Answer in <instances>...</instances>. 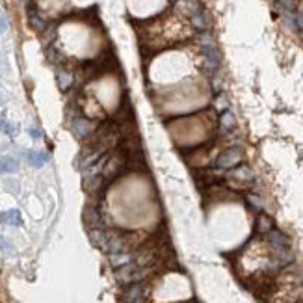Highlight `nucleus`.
I'll return each instance as SVG.
<instances>
[{
	"instance_id": "obj_1",
	"label": "nucleus",
	"mask_w": 303,
	"mask_h": 303,
	"mask_svg": "<svg viewBox=\"0 0 303 303\" xmlns=\"http://www.w3.org/2000/svg\"><path fill=\"white\" fill-rule=\"evenodd\" d=\"M201 54H203V61H205V67L210 75H218V71L221 67V54L218 50V47L214 43V39L203 32V45H201Z\"/></svg>"
},
{
	"instance_id": "obj_2",
	"label": "nucleus",
	"mask_w": 303,
	"mask_h": 303,
	"mask_svg": "<svg viewBox=\"0 0 303 303\" xmlns=\"http://www.w3.org/2000/svg\"><path fill=\"white\" fill-rule=\"evenodd\" d=\"M69 119H71V132H73V136H75L76 140H80V142H86V140L97 130V125L91 121L90 117H86V115L80 114V112L71 114L69 115Z\"/></svg>"
},
{
	"instance_id": "obj_3",
	"label": "nucleus",
	"mask_w": 303,
	"mask_h": 303,
	"mask_svg": "<svg viewBox=\"0 0 303 303\" xmlns=\"http://www.w3.org/2000/svg\"><path fill=\"white\" fill-rule=\"evenodd\" d=\"M145 275V270L140 268V266L132 260L129 264L121 266V268H115V279L119 281L121 285H132V283H138L142 281Z\"/></svg>"
},
{
	"instance_id": "obj_4",
	"label": "nucleus",
	"mask_w": 303,
	"mask_h": 303,
	"mask_svg": "<svg viewBox=\"0 0 303 303\" xmlns=\"http://www.w3.org/2000/svg\"><path fill=\"white\" fill-rule=\"evenodd\" d=\"M240 160H242V149H238V147H229V149H225V151L216 158V167H218L220 171L233 169V167H236L240 164Z\"/></svg>"
},
{
	"instance_id": "obj_5",
	"label": "nucleus",
	"mask_w": 303,
	"mask_h": 303,
	"mask_svg": "<svg viewBox=\"0 0 303 303\" xmlns=\"http://www.w3.org/2000/svg\"><path fill=\"white\" fill-rule=\"evenodd\" d=\"M144 285L142 283H132V285H127V288L123 290L121 294V302L123 303H136L144 300Z\"/></svg>"
},
{
	"instance_id": "obj_6",
	"label": "nucleus",
	"mask_w": 303,
	"mask_h": 303,
	"mask_svg": "<svg viewBox=\"0 0 303 303\" xmlns=\"http://www.w3.org/2000/svg\"><path fill=\"white\" fill-rule=\"evenodd\" d=\"M190 23H192V26H194L197 32H201V34H203V32H208L210 21H208V15H206V11L203 9V6L190 15Z\"/></svg>"
},
{
	"instance_id": "obj_7",
	"label": "nucleus",
	"mask_w": 303,
	"mask_h": 303,
	"mask_svg": "<svg viewBox=\"0 0 303 303\" xmlns=\"http://www.w3.org/2000/svg\"><path fill=\"white\" fill-rule=\"evenodd\" d=\"M229 179L240 182V184H250V182H253L255 175H253V171H251L248 166H236V167H233V171L229 173Z\"/></svg>"
},
{
	"instance_id": "obj_8",
	"label": "nucleus",
	"mask_w": 303,
	"mask_h": 303,
	"mask_svg": "<svg viewBox=\"0 0 303 303\" xmlns=\"http://www.w3.org/2000/svg\"><path fill=\"white\" fill-rule=\"evenodd\" d=\"M84 221L88 223V227L93 229V227H104V223H102V218H101V212H99L97 206H88L86 210H84Z\"/></svg>"
},
{
	"instance_id": "obj_9",
	"label": "nucleus",
	"mask_w": 303,
	"mask_h": 303,
	"mask_svg": "<svg viewBox=\"0 0 303 303\" xmlns=\"http://www.w3.org/2000/svg\"><path fill=\"white\" fill-rule=\"evenodd\" d=\"M220 129L221 132H225V134H231V132H235L236 129V117L235 114L231 112V110H223L220 115Z\"/></svg>"
},
{
	"instance_id": "obj_10",
	"label": "nucleus",
	"mask_w": 303,
	"mask_h": 303,
	"mask_svg": "<svg viewBox=\"0 0 303 303\" xmlns=\"http://www.w3.org/2000/svg\"><path fill=\"white\" fill-rule=\"evenodd\" d=\"M90 238H91V244H93V246L104 250V248H106V242H108V231L104 227H93V229H90Z\"/></svg>"
},
{
	"instance_id": "obj_11",
	"label": "nucleus",
	"mask_w": 303,
	"mask_h": 303,
	"mask_svg": "<svg viewBox=\"0 0 303 303\" xmlns=\"http://www.w3.org/2000/svg\"><path fill=\"white\" fill-rule=\"evenodd\" d=\"M0 223H4V225H11V227H19V225L23 223V220H21V212L15 210V208L2 212L0 214Z\"/></svg>"
},
{
	"instance_id": "obj_12",
	"label": "nucleus",
	"mask_w": 303,
	"mask_h": 303,
	"mask_svg": "<svg viewBox=\"0 0 303 303\" xmlns=\"http://www.w3.org/2000/svg\"><path fill=\"white\" fill-rule=\"evenodd\" d=\"M273 229V221L270 216H266V214H260L257 218V223H255V233L260 236H266L270 231Z\"/></svg>"
},
{
	"instance_id": "obj_13",
	"label": "nucleus",
	"mask_w": 303,
	"mask_h": 303,
	"mask_svg": "<svg viewBox=\"0 0 303 303\" xmlns=\"http://www.w3.org/2000/svg\"><path fill=\"white\" fill-rule=\"evenodd\" d=\"M134 260V255L129 253V251H121V253H112L110 255V264L112 268H121V266L129 264Z\"/></svg>"
},
{
	"instance_id": "obj_14",
	"label": "nucleus",
	"mask_w": 303,
	"mask_h": 303,
	"mask_svg": "<svg viewBox=\"0 0 303 303\" xmlns=\"http://www.w3.org/2000/svg\"><path fill=\"white\" fill-rule=\"evenodd\" d=\"M26 160L32 167H43L49 162V154L41 151H28L26 152Z\"/></svg>"
},
{
	"instance_id": "obj_15",
	"label": "nucleus",
	"mask_w": 303,
	"mask_h": 303,
	"mask_svg": "<svg viewBox=\"0 0 303 303\" xmlns=\"http://www.w3.org/2000/svg\"><path fill=\"white\" fill-rule=\"evenodd\" d=\"M56 78H58V84H60V90L63 91H67L71 88V84H73V73L69 69L60 67L56 71Z\"/></svg>"
},
{
	"instance_id": "obj_16",
	"label": "nucleus",
	"mask_w": 303,
	"mask_h": 303,
	"mask_svg": "<svg viewBox=\"0 0 303 303\" xmlns=\"http://www.w3.org/2000/svg\"><path fill=\"white\" fill-rule=\"evenodd\" d=\"M19 169V162L13 156H0V175L2 173H15Z\"/></svg>"
},
{
	"instance_id": "obj_17",
	"label": "nucleus",
	"mask_w": 303,
	"mask_h": 303,
	"mask_svg": "<svg viewBox=\"0 0 303 303\" xmlns=\"http://www.w3.org/2000/svg\"><path fill=\"white\" fill-rule=\"evenodd\" d=\"M28 19H30V24H32V28H34V30H38V32L45 30V26H47L45 19L39 15V13L34 8L28 9Z\"/></svg>"
},
{
	"instance_id": "obj_18",
	"label": "nucleus",
	"mask_w": 303,
	"mask_h": 303,
	"mask_svg": "<svg viewBox=\"0 0 303 303\" xmlns=\"http://www.w3.org/2000/svg\"><path fill=\"white\" fill-rule=\"evenodd\" d=\"M0 130H2V132H4L6 136H9V138L17 136V132H19V129H17L15 123L8 121L4 115H0Z\"/></svg>"
},
{
	"instance_id": "obj_19",
	"label": "nucleus",
	"mask_w": 303,
	"mask_h": 303,
	"mask_svg": "<svg viewBox=\"0 0 303 303\" xmlns=\"http://www.w3.org/2000/svg\"><path fill=\"white\" fill-rule=\"evenodd\" d=\"M246 201L250 203V206L253 210H258V212L264 210V201H262L258 196H255V194H248V196H246Z\"/></svg>"
},
{
	"instance_id": "obj_20",
	"label": "nucleus",
	"mask_w": 303,
	"mask_h": 303,
	"mask_svg": "<svg viewBox=\"0 0 303 303\" xmlns=\"http://www.w3.org/2000/svg\"><path fill=\"white\" fill-rule=\"evenodd\" d=\"M4 186H6V190L8 192H11V194H19V181H15V179H6L4 181Z\"/></svg>"
},
{
	"instance_id": "obj_21",
	"label": "nucleus",
	"mask_w": 303,
	"mask_h": 303,
	"mask_svg": "<svg viewBox=\"0 0 303 303\" xmlns=\"http://www.w3.org/2000/svg\"><path fill=\"white\" fill-rule=\"evenodd\" d=\"M0 251H4V253H13V244L9 242L8 238H4V236H0Z\"/></svg>"
},
{
	"instance_id": "obj_22",
	"label": "nucleus",
	"mask_w": 303,
	"mask_h": 303,
	"mask_svg": "<svg viewBox=\"0 0 303 303\" xmlns=\"http://www.w3.org/2000/svg\"><path fill=\"white\" fill-rule=\"evenodd\" d=\"M227 106H229V101L225 99V95H218L216 97V108L220 112H223V110H227Z\"/></svg>"
},
{
	"instance_id": "obj_23",
	"label": "nucleus",
	"mask_w": 303,
	"mask_h": 303,
	"mask_svg": "<svg viewBox=\"0 0 303 303\" xmlns=\"http://www.w3.org/2000/svg\"><path fill=\"white\" fill-rule=\"evenodd\" d=\"M6 30H8V19L0 13V34H4Z\"/></svg>"
},
{
	"instance_id": "obj_24",
	"label": "nucleus",
	"mask_w": 303,
	"mask_h": 303,
	"mask_svg": "<svg viewBox=\"0 0 303 303\" xmlns=\"http://www.w3.org/2000/svg\"><path fill=\"white\" fill-rule=\"evenodd\" d=\"M28 134H30L34 140H39V138H41V130H39L38 127H30V129H28Z\"/></svg>"
},
{
	"instance_id": "obj_25",
	"label": "nucleus",
	"mask_w": 303,
	"mask_h": 303,
	"mask_svg": "<svg viewBox=\"0 0 303 303\" xmlns=\"http://www.w3.org/2000/svg\"><path fill=\"white\" fill-rule=\"evenodd\" d=\"M0 102H2V93H0Z\"/></svg>"
},
{
	"instance_id": "obj_26",
	"label": "nucleus",
	"mask_w": 303,
	"mask_h": 303,
	"mask_svg": "<svg viewBox=\"0 0 303 303\" xmlns=\"http://www.w3.org/2000/svg\"><path fill=\"white\" fill-rule=\"evenodd\" d=\"M136 303H144V300H142V302H136Z\"/></svg>"
}]
</instances>
